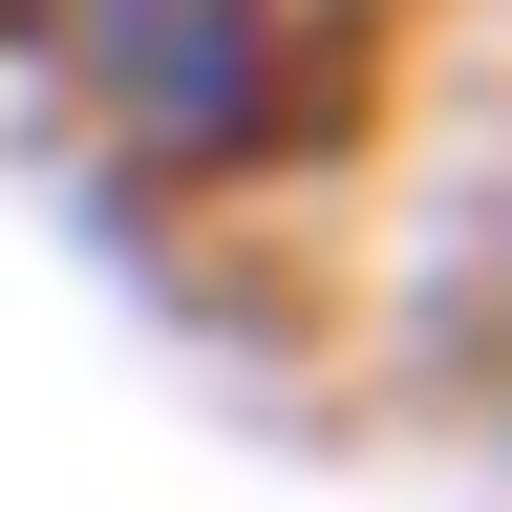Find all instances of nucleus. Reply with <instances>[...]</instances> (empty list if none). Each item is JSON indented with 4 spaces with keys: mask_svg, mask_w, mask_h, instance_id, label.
Listing matches in <instances>:
<instances>
[{
    "mask_svg": "<svg viewBox=\"0 0 512 512\" xmlns=\"http://www.w3.org/2000/svg\"><path fill=\"white\" fill-rule=\"evenodd\" d=\"M86 64L150 150H235L278 107V0H86Z\"/></svg>",
    "mask_w": 512,
    "mask_h": 512,
    "instance_id": "nucleus-1",
    "label": "nucleus"
}]
</instances>
